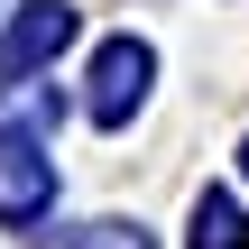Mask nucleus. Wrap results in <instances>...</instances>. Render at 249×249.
Instances as JSON below:
<instances>
[{
    "instance_id": "f257e3e1",
    "label": "nucleus",
    "mask_w": 249,
    "mask_h": 249,
    "mask_svg": "<svg viewBox=\"0 0 249 249\" xmlns=\"http://www.w3.org/2000/svg\"><path fill=\"white\" fill-rule=\"evenodd\" d=\"M148 83H157V55H148V37H102V55H92V92H83V111H92L102 129H129V111L148 102Z\"/></svg>"
},
{
    "instance_id": "f03ea898",
    "label": "nucleus",
    "mask_w": 249,
    "mask_h": 249,
    "mask_svg": "<svg viewBox=\"0 0 249 249\" xmlns=\"http://www.w3.org/2000/svg\"><path fill=\"white\" fill-rule=\"evenodd\" d=\"M74 28H83V18H74L65 0H18V18L0 28V83H28L37 65H55V55L74 46Z\"/></svg>"
},
{
    "instance_id": "7ed1b4c3",
    "label": "nucleus",
    "mask_w": 249,
    "mask_h": 249,
    "mask_svg": "<svg viewBox=\"0 0 249 249\" xmlns=\"http://www.w3.org/2000/svg\"><path fill=\"white\" fill-rule=\"evenodd\" d=\"M46 203H55V157L0 120V222H46Z\"/></svg>"
},
{
    "instance_id": "39448f33",
    "label": "nucleus",
    "mask_w": 249,
    "mask_h": 249,
    "mask_svg": "<svg viewBox=\"0 0 249 249\" xmlns=\"http://www.w3.org/2000/svg\"><path fill=\"white\" fill-rule=\"evenodd\" d=\"M65 249H157V240H148L139 222H74V231H65Z\"/></svg>"
},
{
    "instance_id": "423d86ee",
    "label": "nucleus",
    "mask_w": 249,
    "mask_h": 249,
    "mask_svg": "<svg viewBox=\"0 0 249 249\" xmlns=\"http://www.w3.org/2000/svg\"><path fill=\"white\" fill-rule=\"evenodd\" d=\"M240 176H249V139H240Z\"/></svg>"
},
{
    "instance_id": "20e7f679",
    "label": "nucleus",
    "mask_w": 249,
    "mask_h": 249,
    "mask_svg": "<svg viewBox=\"0 0 249 249\" xmlns=\"http://www.w3.org/2000/svg\"><path fill=\"white\" fill-rule=\"evenodd\" d=\"M185 249H249V213L231 203V194H194V231H185Z\"/></svg>"
}]
</instances>
